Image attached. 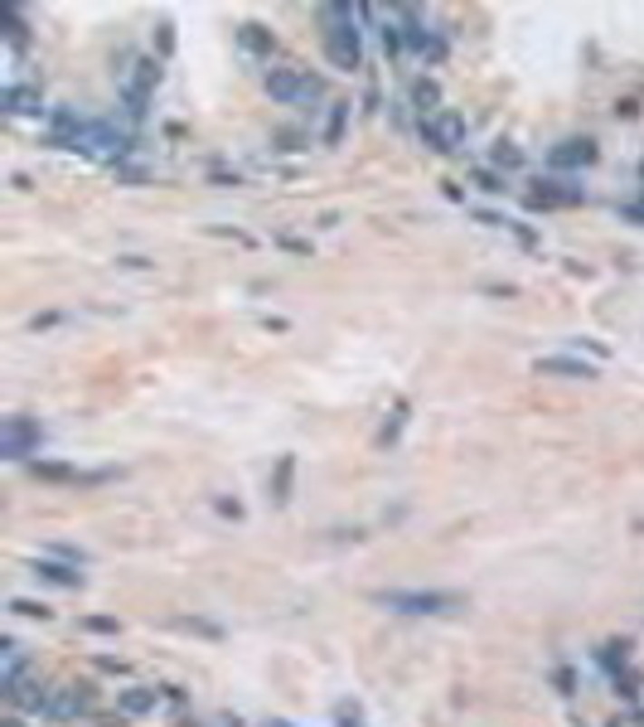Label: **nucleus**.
<instances>
[{
    "instance_id": "nucleus-1",
    "label": "nucleus",
    "mask_w": 644,
    "mask_h": 727,
    "mask_svg": "<svg viewBox=\"0 0 644 727\" xmlns=\"http://www.w3.org/2000/svg\"><path fill=\"white\" fill-rule=\"evenodd\" d=\"M359 20H363V5H325V53H330L334 68H359L363 63Z\"/></svg>"
},
{
    "instance_id": "nucleus-2",
    "label": "nucleus",
    "mask_w": 644,
    "mask_h": 727,
    "mask_svg": "<svg viewBox=\"0 0 644 727\" xmlns=\"http://www.w3.org/2000/svg\"><path fill=\"white\" fill-rule=\"evenodd\" d=\"M373 601L398 611V616H446V611L460 606V596L451 592H378Z\"/></svg>"
},
{
    "instance_id": "nucleus-3",
    "label": "nucleus",
    "mask_w": 644,
    "mask_h": 727,
    "mask_svg": "<svg viewBox=\"0 0 644 727\" xmlns=\"http://www.w3.org/2000/svg\"><path fill=\"white\" fill-rule=\"evenodd\" d=\"M97 708V693L92 683H59V689H49V703L39 718L49 722H73V718H88V712Z\"/></svg>"
},
{
    "instance_id": "nucleus-4",
    "label": "nucleus",
    "mask_w": 644,
    "mask_h": 727,
    "mask_svg": "<svg viewBox=\"0 0 644 727\" xmlns=\"http://www.w3.org/2000/svg\"><path fill=\"white\" fill-rule=\"evenodd\" d=\"M393 15H398V24H402V39H408V49H412V53H422L427 63L446 59V39H441V34L431 30L427 20H422V10H412V5H398Z\"/></svg>"
},
{
    "instance_id": "nucleus-5",
    "label": "nucleus",
    "mask_w": 644,
    "mask_h": 727,
    "mask_svg": "<svg viewBox=\"0 0 644 727\" xmlns=\"http://www.w3.org/2000/svg\"><path fill=\"white\" fill-rule=\"evenodd\" d=\"M422 146H431L437 156H451V150L466 146V117L451 107H441L437 117H422Z\"/></svg>"
},
{
    "instance_id": "nucleus-6",
    "label": "nucleus",
    "mask_w": 644,
    "mask_h": 727,
    "mask_svg": "<svg viewBox=\"0 0 644 727\" xmlns=\"http://www.w3.org/2000/svg\"><path fill=\"white\" fill-rule=\"evenodd\" d=\"M156 82H160V63H156V59H141L131 73L121 78V97H126V107H131V117H141V111H146L150 92H156Z\"/></svg>"
},
{
    "instance_id": "nucleus-7",
    "label": "nucleus",
    "mask_w": 644,
    "mask_h": 727,
    "mask_svg": "<svg viewBox=\"0 0 644 727\" xmlns=\"http://www.w3.org/2000/svg\"><path fill=\"white\" fill-rule=\"evenodd\" d=\"M305 82H311V73L296 68V63H272L267 68V92L276 97V102H286V107H301Z\"/></svg>"
},
{
    "instance_id": "nucleus-8",
    "label": "nucleus",
    "mask_w": 644,
    "mask_h": 727,
    "mask_svg": "<svg viewBox=\"0 0 644 727\" xmlns=\"http://www.w3.org/2000/svg\"><path fill=\"white\" fill-rule=\"evenodd\" d=\"M39 437H44V431H39V422H30V417H5V446H0V451H5V460H24L39 446Z\"/></svg>"
},
{
    "instance_id": "nucleus-9",
    "label": "nucleus",
    "mask_w": 644,
    "mask_h": 727,
    "mask_svg": "<svg viewBox=\"0 0 644 727\" xmlns=\"http://www.w3.org/2000/svg\"><path fill=\"white\" fill-rule=\"evenodd\" d=\"M156 703H160V689H146V683H131V689L117 693L121 718H146V712H156Z\"/></svg>"
},
{
    "instance_id": "nucleus-10",
    "label": "nucleus",
    "mask_w": 644,
    "mask_h": 727,
    "mask_svg": "<svg viewBox=\"0 0 644 727\" xmlns=\"http://www.w3.org/2000/svg\"><path fill=\"white\" fill-rule=\"evenodd\" d=\"M548 160L557 165V170H572V165H591V160H596V141H591V136H582V141L572 136V141L553 146V156H548Z\"/></svg>"
},
{
    "instance_id": "nucleus-11",
    "label": "nucleus",
    "mask_w": 644,
    "mask_h": 727,
    "mask_svg": "<svg viewBox=\"0 0 644 727\" xmlns=\"http://www.w3.org/2000/svg\"><path fill=\"white\" fill-rule=\"evenodd\" d=\"M538 373H562V379H596V364H582V359H567V354H548V359H538Z\"/></svg>"
},
{
    "instance_id": "nucleus-12",
    "label": "nucleus",
    "mask_w": 644,
    "mask_h": 727,
    "mask_svg": "<svg viewBox=\"0 0 644 727\" xmlns=\"http://www.w3.org/2000/svg\"><path fill=\"white\" fill-rule=\"evenodd\" d=\"M5 107H10V111H20V117H34V111H44V97H39V88L10 82V88H5Z\"/></svg>"
},
{
    "instance_id": "nucleus-13",
    "label": "nucleus",
    "mask_w": 644,
    "mask_h": 727,
    "mask_svg": "<svg viewBox=\"0 0 644 727\" xmlns=\"http://www.w3.org/2000/svg\"><path fill=\"white\" fill-rule=\"evenodd\" d=\"M528 199H533V208H562V204H577V199H586V194H582V189H562L557 179H548V185H543V189H533Z\"/></svg>"
},
{
    "instance_id": "nucleus-14",
    "label": "nucleus",
    "mask_w": 644,
    "mask_h": 727,
    "mask_svg": "<svg viewBox=\"0 0 644 727\" xmlns=\"http://www.w3.org/2000/svg\"><path fill=\"white\" fill-rule=\"evenodd\" d=\"M0 660H5V674H0V689L24 679V645L20 640H0Z\"/></svg>"
},
{
    "instance_id": "nucleus-15",
    "label": "nucleus",
    "mask_w": 644,
    "mask_h": 727,
    "mask_svg": "<svg viewBox=\"0 0 644 727\" xmlns=\"http://www.w3.org/2000/svg\"><path fill=\"white\" fill-rule=\"evenodd\" d=\"M34 577H44L53 586H82V572L73 563H49V557H39V563H34Z\"/></svg>"
},
{
    "instance_id": "nucleus-16",
    "label": "nucleus",
    "mask_w": 644,
    "mask_h": 727,
    "mask_svg": "<svg viewBox=\"0 0 644 727\" xmlns=\"http://www.w3.org/2000/svg\"><path fill=\"white\" fill-rule=\"evenodd\" d=\"M412 107L422 111V117H437V111H441V88H437V78H417V82H412Z\"/></svg>"
},
{
    "instance_id": "nucleus-17",
    "label": "nucleus",
    "mask_w": 644,
    "mask_h": 727,
    "mask_svg": "<svg viewBox=\"0 0 644 727\" xmlns=\"http://www.w3.org/2000/svg\"><path fill=\"white\" fill-rule=\"evenodd\" d=\"M344 121H349V102H330V117H325V141H330V146L340 141Z\"/></svg>"
},
{
    "instance_id": "nucleus-18",
    "label": "nucleus",
    "mask_w": 644,
    "mask_h": 727,
    "mask_svg": "<svg viewBox=\"0 0 644 727\" xmlns=\"http://www.w3.org/2000/svg\"><path fill=\"white\" fill-rule=\"evenodd\" d=\"M30 470L39 475V480H78V470H73V466H53V460H34Z\"/></svg>"
},
{
    "instance_id": "nucleus-19",
    "label": "nucleus",
    "mask_w": 644,
    "mask_h": 727,
    "mask_svg": "<svg viewBox=\"0 0 644 727\" xmlns=\"http://www.w3.org/2000/svg\"><path fill=\"white\" fill-rule=\"evenodd\" d=\"M243 44H247L252 53H272V34L262 30V24H243Z\"/></svg>"
},
{
    "instance_id": "nucleus-20",
    "label": "nucleus",
    "mask_w": 644,
    "mask_h": 727,
    "mask_svg": "<svg viewBox=\"0 0 644 727\" xmlns=\"http://www.w3.org/2000/svg\"><path fill=\"white\" fill-rule=\"evenodd\" d=\"M10 611H15V616H30V621H49L53 611L44 606V601H24V596H15L10 601Z\"/></svg>"
},
{
    "instance_id": "nucleus-21",
    "label": "nucleus",
    "mask_w": 644,
    "mask_h": 727,
    "mask_svg": "<svg viewBox=\"0 0 644 727\" xmlns=\"http://www.w3.org/2000/svg\"><path fill=\"white\" fill-rule=\"evenodd\" d=\"M291 470H296V460L282 456V466H276V505H286V499H291Z\"/></svg>"
},
{
    "instance_id": "nucleus-22",
    "label": "nucleus",
    "mask_w": 644,
    "mask_h": 727,
    "mask_svg": "<svg viewBox=\"0 0 644 727\" xmlns=\"http://www.w3.org/2000/svg\"><path fill=\"white\" fill-rule=\"evenodd\" d=\"M495 165H504V170H519V165H524V150L509 146V141H499V146H495Z\"/></svg>"
},
{
    "instance_id": "nucleus-23",
    "label": "nucleus",
    "mask_w": 644,
    "mask_h": 727,
    "mask_svg": "<svg viewBox=\"0 0 644 727\" xmlns=\"http://www.w3.org/2000/svg\"><path fill=\"white\" fill-rule=\"evenodd\" d=\"M402 422H408V402H398L393 408V422H383V431H378V441H398V431H402Z\"/></svg>"
},
{
    "instance_id": "nucleus-24",
    "label": "nucleus",
    "mask_w": 644,
    "mask_h": 727,
    "mask_svg": "<svg viewBox=\"0 0 644 727\" xmlns=\"http://www.w3.org/2000/svg\"><path fill=\"white\" fill-rule=\"evenodd\" d=\"M82 625H88V631H97V635H111V631H117V621H107V616H88Z\"/></svg>"
},
{
    "instance_id": "nucleus-25",
    "label": "nucleus",
    "mask_w": 644,
    "mask_h": 727,
    "mask_svg": "<svg viewBox=\"0 0 644 727\" xmlns=\"http://www.w3.org/2000/svg\"><path fill=\"white\" fill-rule=\"evenodd\" d=\"M480 185H485L489 194H499V189H504V179H499V175H489V170H480Z\"/></svg>"
},
{
    "instance_id": "nucleus-26",
    "label": "nucleus",
    "mask_w": 644,
    "mask_h": 727,
    "mask_svg": "<svg viewBox=\"0 0 644 727\" xmlns=\"http://www.w3.org/2000/svg\"><path fill=\"white\" fill-rule=\"evenodd\" d=\"M610 727H644V718H635V712H620V718H610Z\"/></svg>"
},
{
    "instance_id": "nucleus-27",
    "label": "nucleus",
    "mask_w": 644,
    "mask_h": 727,
    "mask_svg": "<svg viewBox=\"0 0 644 727\" xmlns=\"http://www.w3.org/2000/svg\"><path fill=\"white\" fill-rule=\"evenodd\" d=\"M625 218H639V223H644V204H625Z\"/></svg>"
},
{
    "instance_id": "nucleus-28",
    "label": "nucleus",
    "mask_w": 644,
    "mask_h": 727,
    "mask_svg": "<svg viewBox=\"0 0 644 727\" xmlns=\"http://www.w3.org/2000/svg\"><path fill=\"white\" fill-rule=\"evenodd\" d=\"M0 727H24V722H20V718H5V722H0Z\"/></svg>"
},
{
    "instance_id": "nucleus-29",
    "label": "nucleus",
    "mask_w": 644,
    "mask_h": 727,
    "mask_svg": "<svg viewBox=\"0 0 644 727\" xmlns=\"http://www.w3.org/2000/svg\"><path fill=\"white\" fill-rule=\"evenodd\" d=\"M639 175H644V165H639Z\"/></svg>"
}]
</instances>
